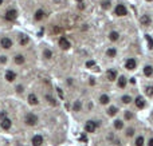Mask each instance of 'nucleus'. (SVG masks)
Here are the masks:
<instances>
[{
	"instance_id": "ddd939ff",
	"label": "nucleus",
	"mask_w": 153,
	"mask_h": 146,
	"mask_svg": "<svg viewBox=\"0 0 153 146\" xmlns=\"http://www.w3.org/2000/svg\"><path fill=\"white\" fill-rule=\"evenodd\" d=\"M38 102H39V101H38L35 94H30V95H28V103H30V105L35 106V105H38Z\"/></svg>"
},
{
	"instance_id": "c03bdc74",
	"label": "nucleus",
	"mask_w": 153,
	"mask_h": 146,
	"mask_svg": "<svg viewBox=\"0 0 153 146\" xmlns=\"http://www.w3.org/2000/svg\"><path fill=\"white\" fill-rule=\"evenodd\" d=\"M94 83H95V81H94V79L91 78V79H90V84H94Z\"/></svg>"
},
{
	"instance_id": "dca6fc26",
	"label": "nucleus",
	"mask_w": 153,
	"mask_h": 146,
	"mask_svg": "<svg viewBox=\"0 0 153 146\" xmlns=\"http://www.w3.org/2000/svg\"><path fill=\"white\" fill-rule=\"evenodd\" d=\"M126 78L125 77H124V75H122V77H119L118 78V87H121V88H125V86H126Z\"/></svg>"
},
{
	"instance_id": "58836bf2",
	"label": "nucleus",
	"mask_w": 153,
	"mask_h": 146,
	"mask_svg": "<svg viewBox=\"0 0 153 146\" xmlns=\"http://www.w3.org/2000/svg\"><path fill=\"white\" fill-rule=\"evenodd\" d=\"M6 62H7L6 56H0V63H6Z\"/></svg>"
},
{
	"instance_id": "412c9836",
	"label": "nucleus",
	"mask_w": 153,
	"mask_h": 146,
	"mask_svg": "<svg viewBox=\"0 0 153 146\" xmlns=\"http://www.w3.org/2000/svg\"><path fill=\"white\" fill-rule=\"evenodd\" d=\"M28 42H30V39H28L26 35H22V36H20V39H19V43H20L22 46H26Z\"/></svg>"
},
{
	"instance_id": "20e7f679",
	"label": "nucleus",
	"mask_w": 153,
	"mask_h": 146,
	"mask_svg": "<svg viewBox=\"0 0 153 146\" xmlns=\"http://www.w3.org/2000/svg\"><path fill=\"white\" fill-rule=\"evenodd\" d=\"M11 126H12V122H11L9 118H7V117L0 121V127H2L3 130H9V129H11Z\"/></svg>"
},
{
	"instance_id": "7ed1b4c3",
	"label": "nucleus",
	"mask_w": 153,
	"mask_h": 146,
	"mask_svg": "<svg viewBox=\"0 0 153 146\" xmlns=\"http://www.w3.org/2000/svg\"><path fill=\"white\" fill-rule=\"evenodd\" d=\"M16 17H18L16 9H8L6 12V15H4V19H6L7 22H13V20H16Z\"/></svg>"
},
{
	"instance_id": "72a5a7b5",
	"label": "nucleus",
	"mask_w": 153,
	"mask_h": 146,
	"mask_svg": "<svg viewBox=\"0 0 153 146\" xmlns=\"http://www.w3.org/2000/svg\"><path fill=\"white\" fill-rule=\"evenodd\" d=\"M132 118H133V114L130 111H126L125 113V119H132Z\"/></svg>"
},
{
	"instance_id": "37998d69",
	"label": "nucleus",
	"mask_w": 153,
	"mask_h": 146,
	"mask_svg": "<svg viewBox=\"0 0 153 146\" xmlns=\"http://www.w3.org/2000/svg\"><path fill=\"white\" fill-rule=\"evenodd\" d=\"M130 83H132V84H134V83H136V79H134V78H132V79H130Z\"/></svg>"
},
{
	"instance_id": "79ce46f5",
	"label": "nucleus",
	"mask_w": 153,
	"mask_h": 146,
	"mask_svg": "<svg viewBox=\"0 0 153 146\" xmlns=\"http://www.w3.org/2000/svg\"><path fill=\"white\" fill-rule=\"evenodd\" d=\"M78 8H79V9H83V4H82V2H81V4L78 6Z\"/></svg>"
},
{
	"instance_id": "5701e85b",
	"label": "nucleus",
	"mask_w": 153,
	"mask_h": 146,
	"mask_svg": "<svg viewBox=\"0 0 153 146\" xmlns=\"http://www.w3.org/2000/svg\"><path fill=\"white\" fill-rule=\"evenodd\" d=\"M117 111H118V109H117V107L112 106V107H109V110H108V114L113 117V115H116V114H117Z\"/></svg>"
},
{
	"instance_id": "bb28decb",
	"label": "nucleus",
	"mask_w": 153,
	"mask_h": 146,
	"mask_svg": "<svg viewBox=\"0 0 153 146\" xmlns=\"http://www.w3.org/2000/svg\"><path fill=\"white\" fill-rule=\"evenodd\" d=\"M43 56H44L46 59H50L51 56H52V52H51L50 50H44V51H43Z\"/></svg>"
},
{
	"instance_id": "423d86ee",
	"label": "nucleus",
	"mask_w": 153,
	"mask_h": 146,
	"mask_svg": "<svg viewBox=\"0 0 153 146\" xmlns=\"http://www.w3.org/2000/svg\"><path fill=\"white\" fill-rule=\"evenodd\" d=\"M4 78H6L7 82H13V81L16 79V72L12 71V70H7L6 75H4Z\"/></svg>"
},
{
	"instance_id": "6e6552de",
	"label": "nucleus",
	"mask_w": 153,
	"mask_h": 146,
	"mask_svg": "<svg viewBox=\"0 0 153 146\" xmlns=\"http://www.w3.org/2000/svg\"><path fill=\"white\" fill-rule=\"evenodd\" d=\"M31 143H32V146H40L42 143H43V137L42 135H34L32 137V139H31Z\"/></svg>"
},
{
	"instance_id": "4468645a",
	"label": "nucleus",
	"mask_w": 153,
	"mask_h": 146,
	"mask_svg": "<svg viewBox=\"0 0 153 146\" xmlns=\"http://www.w3.org/2000/svg\"><path fill=\"white\" fill-rule=\"evenodd\" d=\"M13 62H15L16 64H23V63L26 62V58H24L23 55L19 54V55H15V58H13Z\"/></svg>"
},
{
	"instance_id": "c9c22d12",
	"label": "nucleus",
	"mask_w": 153,
	"mask_h": 146,
	"mask_svg": "<svg viewBox=\"0 0 153 146\" xmlns=\"http://www.w3.org/2000/svg\"><path fill=\"white\" fill-rule=\"evenodd\" d=\"M7 117V111H0V121Z\"/></svg>"
},
{
	"instance_id": "f03ea898",
	"label": "nucleus",
	"mask_w": 153,
	"mask_h": 146,
	"mask_svg": "<svg viewBox=\"0 0 153 146\" xmlns=\"http://www.w3.org/2000/svg\"><path fill=\"white\" fill-rule=\"evenodd\" d=\"M97 127H98V122H95V121H87L85 125L86 133H94Z\"/></svg>"
},
{
	"instance_id": "a211bd4d",
	"label": "nucleus",
	"mask_w": 153,
	"mask_h": 146,
	"mask_svg": "<svg viewBox=\"0 0 153 146\" xmlns=\"http://www.w3.org/2000/svg\"><path fill=\"white\" fill-rule=\"evenodd\" d=\"M109 101H110V99H109V97L106 95V94H102V95L99 97V102H101V105H108Z\"/></svg>"
},
{
	"instance_id": "cd10ccee",
	"label": "nucleus",
	"mask_w": 153,
	"mask_h": 146,
	"mask_svg": "<svg viewBox=\"0 0 153 146\" xmlns=\"http://www.w3.org/2000/svg\"><path fill=\"white\" fill-rule=\"evenodd\" d=\"M136 146H144V137H138L136 139Z\"/></svg>"
},
{
	"instance_id": "aec40b11",
	"label": "nucleus",
	"mask_w": 153,
	"mask_h": 146,
	"mask_svg": "<svg viewBox=\"0 0 153 146\" xmlns=\"http://www.w3.org/2000/svg\"><path fill=\"white\" fill-rule=\"evenodd\" d=\"M118 38H119V35H118V32H116V31H112V32H110V35H109V39H110L112 42L118 40Z\"/></svg>"
},
{
	"instance_id": "473e14b6",
	"label": "nucleus",
	"mask_w": 153,
	"mask_h": 146,
	"mask_svg": "<svg viewBox=\"0 0 153 146\" xmlns=\"http://www.w3.org/2000/svg\"><path fill=\"white\" fill-rule=\"evenodd\" d=\"M101 6H102V8H105V9H108L109 7H110V2H109V0H106V2H103V3L101 4Z\"/></svg>"
},
{
	"instance_id": "2f4dec72",
	"label": "nucleus",
	"mask_w": 153,
	"mask_h": 146,
	"mask_svg": "<svg viewBox=\"0 0 153 146\" xmlns=\"http://www.w3.org/2000/svg\"><path fill=\"white\" fill-rule=\"evenodd\" d=\"M133 134H134V129H133V127H129V129L126 130V135H128V137H132Z\"/></svg>"
},
{
	"instance_id": "b1692460",
	"label": "nucleus",
	"mask_w": 153,
	"mask_h": 146,
	"mask_svg": "<svg viewBox=\"0 0 153 146\" xmlns=\"http://www.w3.org/2000/svg\"><path fill=\"white\" fill-rule=\"evenodd\" d=\"M116 54H117V51L114 50V48H109V50L106 51V55L109 56V58H114V56H116Z\"/></svg>"
},
{
	"instance_id": "49530a36",
	"label": "nucleus",
	"mask_w": 153,
	"mask_h": 146,
	"mask_svg": "<svg viewBox=\"0 0 153 146\" xmlns=\"http://www.w3.org/2000/svg\"><path fill=\"white\" fill-rule=\"evenodd\" d=\"M76 2H78V3H81V2H83V0H76Z\"/></svg>"
},
{
	"instance_id": "e433bc0d",
	"label": "nucleus",
	"mask_w": 153,
	"mask_h": 146,
	"mask_svg": "<svg viewBox=\"0 0 153 146\" xmlns=\"http://www.w3.org/2000/svg\"><path fill=\"white\" fill-rule=\"evenodd\" d=\"M95 63L93 62V60H89V62H86V67H93Z\"/></svg>"
},
{
	"instance_id": "a878e982",
	"label": "nucleus",
	"mask_w": 153,
	"mask_h": 146,
	"mask_svg": "<svg viewBox=\"0 0 153 146\" xmlns=\"http://www.w3.org/2000/svg\"><path fill=\"white\" fill-rule=\"evenodd\" d=\"M145 39L148 40V46H149V48L152 50L153 48V39L150 38V35H145Z\"/></svg>"
},
{
	"instance_id": "393cba45",
	"label": "nucleus",
	"mask_w": 153,
	"mask_h": 146,
	"mask_svg": "<svg viewBox=\"0 0 153 146\" xmlns=\"http://www.w3.org/2000/svg\"><path fill=\"white\" fill-rule=\"evenodd\" d=\"M46 99H47V102H50L52 106H56V105H58V102H56V101L54 99V98L51 97V95H46Z\"/></svg>"
},
{
	"instance_id": "6ab92c4d",
	"label": "nucleus",
	"mask_w": 153,
	"mask_h": 146,
	"mask_svg": "<svg viewBox=\"0 0 153 146\" xmlns=\"http://www.w3.org/2000/svg\"><path fill=\"white\" fill-rule=\"evenodd\" d=\"M152 74H153V67L152 66H146V67L144 68V75L145 77H150Z\"/></svg>"
},
{
	"instance_id": "f3484780",
	"label": "nucleus",
	"mask_w": 153,
	"mask_h": 146,
	"mask_svg": "<svg viewBox=\"0 0 153 146\" xmlns=\"http://www.w3.org/2000/svg\"><path fill=\"white\" fill-rule=\"evenodd\" d=\"M140 22H141V24H144V26H149L150 24V17L148 15H144V16H141Z\"/></svg>"
},
{
	"instance_id": "39448f33",
	"label": "nucleus",
	"mask_w": 153,
	"mask_h": 146,
	"mask_svg": "<svg viewBox=\"0 0 153 146\" xmlns=\"http://www.w3.org/2000/svg\"><path fill=\"white\" fill-rule=\"evenodd\" d=\"M0 46H2V48L8 50V48L12 47V40L9 39V38H3V39L0 40Z\"/></svg>"
},
{
	"instance_id": "4be33fe9",
	"label": "nucleus",
	"mask_w": 153,
	"mask_h": 146,
	"mask_svg": "<svg viewBox=\"0 0 153 146\" xmlns=\"http://www.w3.org/2000/svg\"><path fill=\"white\" fill-rule=\"evenodd\" d=\"M114 127H116L117 130H121L124 127V122L121 119H117L116 122H114Z\"/></svg>"
},
{
	"instance_id": "a18cd8bd",
	"label": "nucleus",
	"mask_w": 153,
	"mask_h": 146,
	"mask_svg": "<svg viewBox=\"0 0 153 146\" xmlns=\"http://www.w3.org/2000/svg\"><path fill=\"white\" fill-rule=\"evenodd\" d=\"M2 4H3V0H0V6H2Z\"/></svg>"
},
{
	"instance_id": "a19ab883",
	"label": "nucleus",
	"mask_w": 153,
	"mask_h": 146,
	"mask_svg": "<svg viewBox=\"0 0 153 146\" xmlns=\"http://www.w3.org/2000/svg\"><path fill=\"white\" fill-rule=\"evenodd\" d=\"M81 141H83V142H86V137H85V135H81V138H79Z\"/></svg>"
},
{
	"instance_id": "2eb2a0df",
	"label": "nucleus",
	"mask_w": 153,
	"mask_h": 146,
	"mask_svg": "<svg viewBox=\"0 0 153 146\" xmlns=\"http://www.w3.org/2000/svg\"><path fill=\"white\" fill-rule=\"evenodd\" d=\"M44 11L43 9H38V11L35 12V20H42L43 17H44Z\"/></svg>"
},
{
	"instance_id": "1a4fd4ad",
	"label": "nucleus",
	"mask_w": 153,
	"mask_h": 146,
	"mask_svg": "<svg viewBox=\"0 0 153 146\" xmlns=\"http://www.w3.org/2000/svg\"><path fill=\"white\" fill-rule=\"evenodd\" d=\"M59 46H60L63 50H69V48H70V42L66 39V38L62 36L60 39H59Z\"/></svg>"
},
{
	"instance_id": "f704fd0d",
	"label": "nucleus",
	"mask_w": 153,
	"mask_h": 146,
	"mask_svg": "<svg viewBox=\"0 0 153 146\" xmlns=\"http://www.w3.org/2000/svg\"><path fill=\"white\" fill-rule=\"evenodd\" d=\"M56 93H58L59 94V97H60V99H63V98H65V95H63V91H62L60 90V88L58 87V88H56Z\"/></svg>"
},
{
	"instance_id": "7c9ffc66",
	"label": "nucleus",
	"mask_w": 153,
	"mask_h": 146,
	"mask_svg": "<svg viewBox=\"0 0 153 146\" xmlns=\"http://www.w3.org/2000/svg\"><path fill=\"white\" fill-rule=\"evenodd\" d=\"M122 102L128 105V103H130V102H132V98L129 97V95H124V97H122Z\"/></svg>"
},
{
	"instance_id": "9d476101",
	"label": "nucleus",
	"mask_w": 153,
	"mask_h": 146,
	"mask_svg": "<svg viewBox=\"0 0 153 146\" xmlns=\"http://www.w3.org/2000/svg\"><path fill=\"white\" fill-rule=\"evenodd\" d=\"M106 77H108L109 81H112V82L116 81V79H117V71H116V70H108Z\"/></svg>"
},
{
	"instance_id": "4c0bfd02",
	"label": "nucleus",
	"mask_w": 153,
	"mask_h": 146,
	"mask_svg": "<svg viewBox=\"0 0 153 146\" xmlns=\"http://www.w3.org/2000/svg\"><path fill=\"white\" fill-rule=\"evenodd\" d=\"M23 90H24V87H23L22 84H19V86L16 87V91H18V93H23Z\"/></svg>"
},
{
	"instance_id": "9b49d317",
	"label": "nucleus",
	"mask_w": 153,
	"mask_h": 146,
	"mask_svg": "<svg viewBox=\"0 0 153 146\" xmlns=\"http://www.w3.org/2000/svg\"><path fill=\"white\" fill-rule=\"evenodd\" d=\"M134 103H136V106L138 107V109H144L145 107V101H144L142 97H137L134 99Z\"/></svg>"
},
{
	"instance_id": "c85d7f7f",
	"label": "nucleus",
	"mask_w": 153,
	"mask_h": 146,
	"mask_svg": "<svg viewBox=\"0 0 153 146\" xmlns=\"http://www.w3.org/2000/svg\"><path fill=\"white\" fill-rule=\"evenodd\" d=\"M145 93H146V95L152 97V95H153V86H148V87L145 88Z\"/></svg>"
},
{
	"instance_id": "f8f14e48",
	"label": "nucleus",
	"mask_w": 153,
	"mask_h": 146,
	"mask_svg": "<svg viewBox=\"0 0 153 146\" xmlns=\"http://www.w3.org/2000/svg\"><path fill=\"white\" fill-rule=\"evenodd\" d=\"M136 66H137V63H136L134 59H128L126 63H125V67H126L128 70H134Z\"/></svg>"
},
{
	"instance_id": "0eeeda50",
	"label": "nucleus",
	"mask_w": 153,
	"mask_h": 146,
	"mask_svg": "<svg viewBox=\"0 0 153 146\" xmlns=\"http://www.w3.org/2000/svg\"><path fill=\"white\" fill-rule=\"evenodd\" d=\"M128 13V11H126V8L122 6V4H118V6L116 7V15L117 16H125Z\"/></svg>"
},
{
	"instance_id": "f257e3e1",
	"label": "nucleus",
	"mask_w": 153,
	"mask_h": 146,
	"mask_svg": "<svg viewBox=\"0 0 153 146\" xmlns=\"http://www.w3.org/2000/svg\"><path fill=\"white\" fill-rule=\"evenodd\" d=\"M24 122L28 126H35L38 123V117L35 114H32V113H28V114L24 117Z\"/></svg>"
},
{
	"instance_id": "ea45409f",
	"label": "nucleus",
	"mask_w": 153,
	"mask_h": 146,
	"mask_svg": "<svg viewBox=\"0 0 153 146\" xmlns=\"http://www.w3.org/2000/svg\"><path fill=\"white\" fill-rule=\"evenodd\" d=\"M148 146H153V138L149 139V142H148Z\"/></svg>"
},
{
	"instance_id": "de8ad7c7",
	"label": "nucleus",
	"mask_w": 153,
	"mask_h": 146,
	"mask_svg": "<svg viewBox=\"0 0 153 146\" xmlns=\"http://www.w3.org/2000/svg\"><path fill=\"white\" fill-rule=\"evenodd\" d=\"M146 2H152V0H146Z\"/></svg>"
},
{
	"instance_id": "c756f323",
	"label": "nucleus",
	"mask_w": 153,
	"mask_h": 146,
	"mask_svg": "<svg viewBox=\"0 0 153 146\" xmlns=\"http://www.w3.org/2000/svg\"><path fill=\"white\" fill-rule=\"evenodd\" d=\"M81 107H82L81 102H79V101H76V102L74 103V107H73V109H74V111H79V110H81Z\"/></svg>"
}]
</instances>
